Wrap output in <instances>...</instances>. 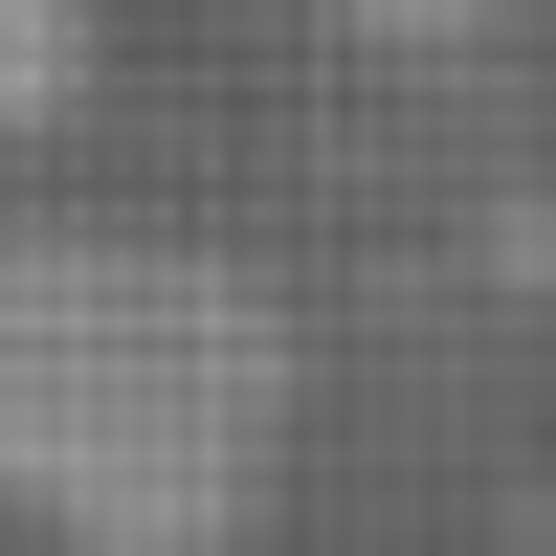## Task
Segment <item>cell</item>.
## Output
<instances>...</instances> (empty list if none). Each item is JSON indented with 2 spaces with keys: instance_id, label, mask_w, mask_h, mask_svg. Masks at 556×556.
I'll list each match as a JSON object with an SVG mask.
<instances>
[{
  "instance_id": "obj_3",
  "label": "cell",
  "mask_w": 556,
  "mask_h": 556,
  "mask_svg": "<svg viewBox=\"0 0 556 556\" xmlns=\"http://www.w3.org/2000/svg\"><path fill=\"white\" fill-rule=\"evenodd\" d=\"M334 23H379V45H490L513 0H334Z\"/></svg>"
},
{
  "instance_id": "obj_1",
  "label": "cell",
  "mask_w": 556,
  "mask_h": 556,
  "mask_svg": "<svg viewBox=\"0 0 556 556\" xmlns=\"http://www.w3.org/2000/svg\"><path fill=\"white\" fill-rule=\"evenodd\" d=\"M312 334L267 267L134 223H0V513L45 556H267Z\"/></svg>"
},
{
  "instance_id": "obj_2",
  "label": "cell",
  "mask_w": 556,
  "mask_h": 556,
  "mask_svg": "<svg viewBox=\"0 0 556 556\" xmlns=\"http://www.w3.org/2000/svg\"><path fill=\"white\" fill-rule=\"evenodd\" d=\"M112 67V0H0V134H67Z\"/></svg>"
},
{
  "instance_id": "obj_4",
  "label": "cell",
  "mask_w": 556,
  "mask_h": 556,
  "mask_svg": "<svg viewBox=\"0 0 556 556\" xmlns=\"http://www.w3.org/2000/svg\"><path fill=\"white\" fill-rule=\"evenodd\" d=\"M513 556H556V490H534V534H513Z\"/></svg>"
}]
</instances>
